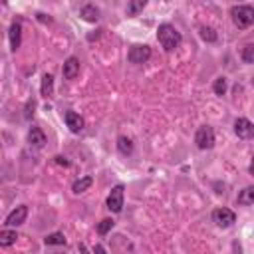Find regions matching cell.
Here are the masks:
<instances>
[{"label": "cell", "instance_id": "cell-1", "mask_svg": "<svg viewBox=\"0 0 254 254\" xmlns=\"http://www.w3.org/2000/svg\"><path fill=\"white\" fill-rule=\"evenodd\" d=\"M157 40H159V44L163 46V50L165 52H171V50H175L179 44H181V32L175 28V26H171V24H161L159 26V30H157Z\"/></svg>", "mask_w": 254, "mask_h": 254}, {"label": "cell", "instance_id": "cell-2", "mask_svg": "<svg viewBox=\"0 0 254 254\" xmlns=\"http://www.w3.org/2000/svg\"><path fill=\"white\" fill-rule=\"evenodd\" d=\"M230 16H232V22H234V26H236L238 30H246L248 26L254 24V8L248 6V4L232 6Z\"/></svg>", "mask_w": 254, "mask_h": 254}, {"label": "cell", "instance_id": "cell-3", "mask_svg": "<svg viewBox=\"0 0 254 254\" xmlns=\"http://www.w3.org/2000/svg\"><path fill=\"white\" fill-rule=\"evenodd\" d=\"M194 143L202 151L212 149V145H214V131H212V127H208V125L198 127L196 129V135H194Z\"/></svg>", "mask_w": 254, "mask_h": 254}, {"label": "cell", "instance_id": "cell-4", "mask_svg": "<svg viewBox=\"0 0 254 254\" xmlns=\"http://www.w3.org/2000/svg\"><path fill=\"white\" fill-rule=\"evenodd\" d=\"M129 62L131 64H145L149 58H151V48L149 46H141V44H135L129 48V54H127Z\"/></svg>", "mask_w": 254, "mask_h": 254}, {"label": "cell", "instance_id": "cell-5", "mask_svg": "<svg viewBox=\"0 0 254 254\" xmlns=\"http://www.w3.org/2000/svg\"><path fill=\"white\" fill-rule=\"evenodd\" d=\"M107 208L115 214L121 212V208H123V185H115L111 189V192L107 196Z\"/></svg>", "mask_w": 254, "mask_h": 254}, {"label": "cell", "instance_id": "cell-6", "mask_svg": "<svg viewBox=\"0 0 254 254\" xmlns=\"http://www.w3.org/2000/svg\"><path fill=\"white\" fill-rule=\"evenodd\" d=\"M212 220L220 226V228H228V226H232L234 222H236V214L230 210V208H216L214 212H212Z\"/></svg>", "mask_w": 254, "mask_h": 254}, {"label": "cell", "instance_id": "cell-7", "mask_svg": "<svg viewBox=\"0 0 254 254\" xmlns=\"http://www.w3.org/2000/svg\"><path fill=\"white\" fill-rule=\"evenodd\" d=\"M234 133L240 137V139H250L254 137V123L246 117H238L234 121Z\"/></svg>", "mask_w": 254, "mask_h": 254}, {"label": "cell", "instance_id": "cell-8", "mask_svg": "<svg viewBox=\"0 0 254 254\" xmlns=\"http://www.w3.org/2000/svg\"><path fill=\"white\" fill-rule=\"evenodd\" d=\"M26 216H28V208L24 206V204H20V206H16L8 216H6V226H20L24 220H26Z\"/></svg>", "mask_w": 254, "mask_h": 254}, {"label": "cell", "instance_id": "cell-9", "mask_svg": "<svg viewBox=\"0 0 254 254\" xmlns=\"http://www.w3.org/2000/svg\"><path fill=\"white\" fill-rule=\"evenodd\" d=\"M28 143H30V147H34V149L44 147V143H46V133H44L40 127L32 125L30 131H28Z\"/></svg>", "mask_w": 254, "mask_h": 254}, {"label": "cell", "instance_id": "cell-10", "mask_svg": "<svg viewBox=\"0 0 254 254\" xmlns=\"http://www.w3.org/2000/svg\"><path fill=\"white\" fill-rule=\"evenodd\" d=\"M64 119H65V125L69 127L71 133H79V131L83 129V119H81L79 113H75V111H65Z\"/></svg>", "mask_w": 254, "mask_h": 254}, {"label": "cell", "instance_id": "cell-11", "mask_svg": "<svg viewBox=\"0 0 254 254\" xmlns=\"http://www.w3.org/2000/svg\"><path fill=\"white\" fill-rule=\"evenodd\" d=\"M62 73L65 79H75L77 73H79V60L77 58H67L64 67H62Z\"/></svg>", "mask_w": 254, "mask_h": 254}, {"label": "cell", "instance_id": "cell-12", "mask_svg": "<svg viewBox=\"0 0 254 254\" xmlns=\"http://www.w3.org/2000/svg\"><path fill=\"white\" fill-rule=\"evenodd\" d=\"M10 48L16 52L18 48H20V42H22V26L18 24V22H14L12 26H10Z\"/></svg>", "mask_w": 254, "mask_h": 254}, {"label": "cell", "instance_id": "cell-13", "mask_svg": "<svg viewBox=\"0 0 254 254\" xmlns=\"http://www.w3.org/2000/svg\"><path fill=\"white\" fill-rule=\"evenodd\" d=\"M79 16H81L85 22H97V18H99V10H97L93 4H85V6H81Z\"/></svg>", "mask_w": 254, "mask_h": 254}, {"label": "cell", "instance_id": "cell-14", "mask_svg": "<svg viewBox=\"0 0 254 254\" xmlns=\"http://www.w3.org/2000/svg\"><path fill=\"white\" fill-rule=\"evenodd\" d=\"M40 91H42L44 97H52V95H54V75H52V73H44Z\"/></svg>", "mask_w": 254, "mask_h": 254}, {"label": "cell", "instance_id": "cell-15", "mask_svg": "<svg viewBox=\"0 0 254 254\" xmlns=\"http://www.w3.org/2000/svg\"><path fill=\"white\" fill-rule=\"evenodd\" d=\"M91 185H93V177H81V179H77V181L71 185V190H73L75 194H79V192L87 190Z\"/></svg>", "mask_w": 254, "mask_h": 254}, {"label": "cell", "instance_id": "cell-16", "mask_svg": "<svg viewBox=\"0 0 254 254\" xmlns=\"http://www.w3.org/2000/svg\"><path fill=\"white\" fill-rule=\"evenodd\" d=\"M117 149H119L121 155H131V153H133V141H131L129 137L121 135V137L117 139Z\"/></svg>", "mask_w": 254, "mask_h": 254}, {"label": "cell", "instance_id": "cell-17", "mask_svg": "<svg viewBox=\"0 0 254 254\" xmlns=\"http://www.w3.org/2000/svg\"><path fill=\"white\" fill-rule=\"evenodd\" d=\"M238 204H254V187H246L240 190Z\"/></svg>", "mask_w": 254, "mask_h": 254}, {"label": "cell", "instance_id": "cell-18", "mask_svg": "<svg viewBox=\"0 0 254 254\" xmlns=\"http://www.w3.org/2000/svg\"><path fill=\"white\" fill-rule=\"evenodd\" d=\"M16 238H18V234H16V230H2L0 232V246H12L14 242H16Z\"/></svg>", "mask_w": 254, "mask_h": 254}, {"label": "cell", "instance_id": "cell-19", "mask_svg": "<svg viewBox=\"0 0 254 254\" xmlns=\"http://www.w3.org/2000/svg\"><path fill=\"white\" fill-rule=\"evenodd\" d=\"M44 242H46L48 246H58V244H65V238H64L62 232H54V234H48V236L44 238Z\"/></svg>", "mask_w": 254, "mask_h": 254}, {"label": "cell", "instance_id": "cell-20", "mask_svg": "<svg viewBox=\"0 0 254 254\" xmlns=\"http://www.w3.org/2000/svg\"><path fill=\"white\" fill-rule=\"evenodd\" d=\"M145 0H137V2H129L127 4V16H137L143 8H145Z\"/></svg>", "mask_w": 254, "mask_h": 254}, {"label": "cell", "instance_id": "cell-21", "mask_svg": "<svg viewBox=\"0 0 254 254\" xmlns=\"http://www.w3.org/2000/svg\"><path fill=\"white\" fill-rule=\"evenodd\" d=\"M200 38H202L204 42H216V40H218L216 32H214L212 28H208V26H202V28H200Z\"/></svg>", "mask_w": 254, "mask_h": 254}, {"label": "cell", "instance_id": "cell-22", "mask_svg": "<svg viewBox=\"0 0 254 254\" xmlns=\"http://www.w3.org/2000/svg\"><path fill=\"white\" fill-rule=\"evenodd\" d=\"M242 62L254 64V44H248L242 48Z\"/></svg>", "mask_w": 254, "mask_h": 254}, {"label": "cell", "instance_id": "cell-23", "mask_svg": "<svg viewBox=\"0 0 254 254\" xmlns=\"http://www.w3.org/2000/svg\"><path fill=\"white\" fill-rule=\"evenodd\" d=\"M212 89H214L216 95H224L226 93V77H216Z\"/></svg>", "mask_w": 254, "mask_h": 254}, {"label": "cell", "instance_id": "cell-24", "mask_svg": "<svg viewBox=\"0 0 254 254\" xmlns=\"http://www.w3.org/2000/svg\"><path fill=\"white\" fill-rule=\"evenodd\" d=\"M113 224H115L113 218H103V220L97 224V232H99V234H107V232L113 228Z\"/></svg>", "mask_w": 254, "mask_h": 254}, {"label": "cell", "instance_id": "cell-25", "mask_svg": "<svg viewBox=\"0 0 254 254\" xmlns=\"http://www.w3.org/2000/svg\"><path fill=\"white\" fill-rule=\"evenodd\" d=\"M93 254H107V250H105L101 244H95V246H93Z\"/></svg>", "mask_w": 254, "mask_h": 254}, {"label": "cell", "instance_id": "cell-26", "mask_svg": "<svg viewBox=\"0 0 254 254\" xmlns=\"http://www.w3.org/2000/svg\"><path fill=\"white\" fill-rule=\"evenodd\" d=\"M56 163H60V165H65V167L69 165V163H67V161H65L64 157H56Z\"/></svg>", "mask_w": 254, "mask_h": 254}, {"label": "cell", "instance_id": "cell-27", "mask_svg": "<svg viewBox=\"0 0 254 254\" xmlns=\"http://www.w3.org/2000/svg\"><path fill=\"white\" fill-rule=\"evenodd\" d=\"M250 175L254 177V157H252V161H250Z\"/></svg>", "mask_w": 254, "mask_h": 254}, {"label": "cell", "instance_id": "cell-28", "mask_svg": "<svg viewBox=\"0 0 254 254\" xmlns=\"http://www.w3.org/2000/svg\"><path fill=\"white\" fill-rule=\"evenodd\" d=\"M79 250H81L83 254H87V250H85V246H83V244H79Z\"/></svg>", "mask_w": 254, "mask_h": 254}, {"label": "cell", "instance_id": "cell-29", "mask_svg": "<svg viewBox=\"0 0 254 254\" xmlns=\"http://www.w3.org/2000/svg\"><path fill=\"white\" fill-rule=\"evenodd\" d=\"M252 85H254V77H252Z\"/></svg>", "mask_w": 254, "mask_h": 254}]
</instances>
